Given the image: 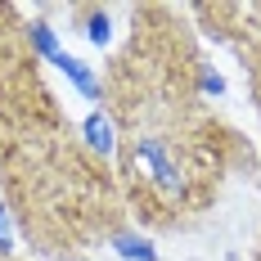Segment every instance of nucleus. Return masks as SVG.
<instances>
[{"instance_id":"obj_1","label":"nucleus","mask_w":261,"mask_h":261,"mask_svg":"<svg viewBox=\"0 0 261 261\" xmlns=\"http://www.w3.org/2000/svg\"><path fill=\"white\" fill-rule=\"evenodd\" d=\"M54 63H59V68H63V72H68V77L77 81V90H81V95H90V99H99V81L90 77V68H86V63H81V59H68V54H59V59H54Z\"/></svg>"},{"instance_id":"obj_3","label":"nucleus","mask_w":261,"mask_h":261,"mask_svg":"<svg viewBox=\"0 0 261 261\" xmlns=\"http://www.w3.org/2000/svg\"><path fill=\"white\" fill-rule=\"evenodd\" d=\"M86 135H90V149L95 153H113V122H108L104 113H95L86 122Z\"/></svg>"},{"instance_id":"obj_2","label":"nucleus","mask_w":261,"mask_h":261,"mask_svg":"<svg viewBox=\"0 0 261 261\" xmlns=\"http://www.w3.org/2000/svg\"><path fill=\"white\" fill-rule=\"evenodd\" d=\"M108 243H117V252L122 257H135V261H153L158 252L149 248V239H140V234H126V230H113V239Z\"/></svg>"},{"instance_id":"obj_4","label":"nucleus","mask_w":261,"mask_h":261,"mask_svg":"<svg viewBox=\"0 0 261 261\" xmlns=\"http://www.w3.org/2000/svg\"><path fill=\"white\" fill-rule=\"evenodd\" d=\"M86 18H90V23H86L90 41H95V45H108V14H104V9H90Z\"/></svg>"}]
</instances>
